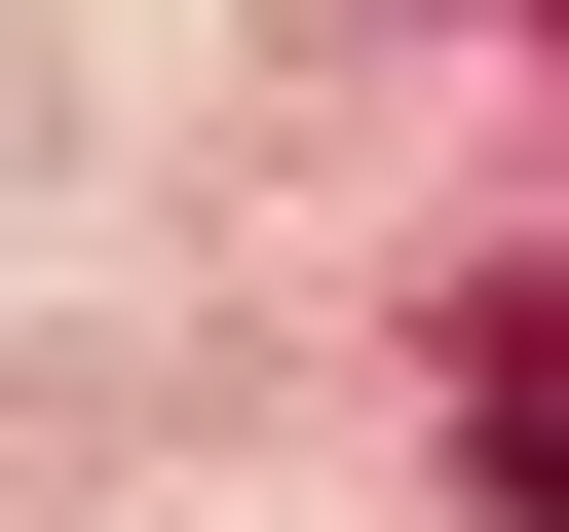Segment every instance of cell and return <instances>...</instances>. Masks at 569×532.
I'll return each mask as SVG.
<instances>
[{"label":"cell","mask_w":569,"mask_h":532,"mask_svg":"<svg viewBox=\"0 0 569 532\" xmlns=\"http://www.w3.org/2000/svg\"><path fill=\"white\" fill-rule=\"evenodd\" d=\"M456 494H493V532H569V343H531V305L456 343Z\"/></svg>","instance_id":"6da1fadb"}]
</instances>
